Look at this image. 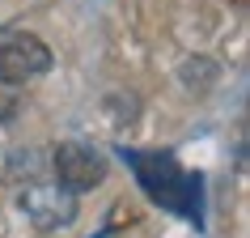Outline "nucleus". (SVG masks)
Returning a JSON list of instances; mask_svg holds the SVG:
<instances>
[{"instance_id":"nucleus-4","label":"nucleus","mask_w":250,"mask_h":238,"mask_svg":"<svg viewBox=\"0 0 250 238\" xmlns=\"http://www.w3.org/2000/svg\"><path fill=\"white\" fill-rule=\"evenodd\" d=\"M21 209L34 217V221L42 225V230H51V225H64L68 217H72V196L60 200V191H51V187H26V196H21Z\"/></svg>"},{"instance_id":"nucleus-2","label":"nucleus","mask_w":250,"mask_h":238,"mask_svg":"<svg viewBox=\"0 0 250 238\" xmlns=\"http://www.w3.org/2000/svg\"><path fill=\"white\" fill-rule=\"evenodd\" d=\"M51 166H55V179L64 183V191H89L93 183L106 179V158L98 153L93 145H81V141H68L51 153Z\"/></svg>"},{"instance_id":"nucleus-5","label":"nucleus","mask_w":250,"mask_h":238,"mask_svg":"<svg viewBox=\"0 0 250 238\" xmlns=\"http://www.w3.org/2000/svg\"><path fill=\"white\" fill-rule=\"evenodd\" d=\"M178 77H183V81H212V77H216V64H208V60H187V64L183 68H178Z\"/></svg>"},{"instance_id":"nucleus-3","label":"nucleus","mask_w":250,"mask_h":238,"mask_svg":"<svg viewBox=\"0 0 250 238\" xmlns=\"http://www.w3.org/2000/svg\"><path fill=\"white\" fill-rule=\"evenodd\" d=\"M47 68H51V51L34 34H17L0 47V81L4 85H26V81L42 77Z\"/></svg>"},{"instance_id":"nucleus-1","label":"nucleus","mask_w":250,"mask_h":238,"mask_svg":"<svg viewBox=\"0 0 250 238\" xmlns=\"http://www.w3.org/2000/svg\"><path fill=\"white\" fill-rule=\"evenodd\" d=\"M119 153L136 170V183L145 187V196L153 204H161L170 213H183L191 221L204 217V179L183 170L174 162V153H166V149H119Z\"/></svg>"}]
</instances>
